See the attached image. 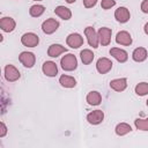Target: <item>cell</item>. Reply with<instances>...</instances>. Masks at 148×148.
<instances>
[{"label":"cell","instance_id":"14","mask_svg":"<svg viewBox=\"0 0 148 148\" xmlns=\"http://www.w3.org/2000/svg\"><path fill=\"white\" fill-rule=\"evenodd\" d=\"M15 25H16V23H15L14 18H12V17L6 16V17H2L0 20V28L5 32H12L15 29Z\"/></svg>","mask_w":148,"mask_h":148},{"label":"cell","instance_id":"19","mask_svg":"<svg viewBox=\"0 0 148 148\" xmlns=\"http://www.w3.org/2000/svg\"><path fill=\"white\" fill-rule=\"evenodd\" d=\"M54 13H56V15H58L60 18H62L65 21H67V20H69L72 17L71 9L67 8V7H65V6H58V7H56Z\"/></svg>","mask_w":148,"mask_h":148},{"label":"cell","instance_id":"32","mask_svg":"<svg viewBox=\"0 0 148 148\" xmlns=\"http://www.w3.org/2000/svg\"><path fill=\"white\" fill-rule=\"evenodd\" d=\"M75 1H76V0H66V2H67V3H74Z\"/></svg>","mask_w":148,"mask_h":148},{"label":"cell","instance_id":"27","mask_svg":"<svg viewBox=\"0 0 148 148\" xmlns=\"http://www.w3.org/2000/svg\"><path fill=\"white\" fill-rule=\"evenodd\" d=\"M116 5V0H102L101 2V7L103 9H109L111 7H113Z\"/></svg>","mask_w":148,"mask_h":148},{"label":"cell","instance_id":"25","mask_svg":"<svg viewBox=\"0 0 148 148\" xmlns=\"http://www.w3.org/2000/svg\"><path fill=\"white\" fill-rule=\"evenodd\" d=\"M135 94L139 96H145L148 94V83L147 82H140L135 86Z\"/></svg>","mask_w":148,"mask_h":148},{"label":"cell","instance_id":"31","mask_svg":"<svg viewBox=\"0 0 148 148\" xmlns=\"http://www.w3.org/2000/svg\"><path fill=\"white\" fill-rule=\"evenodd\" d=\"M143 30H145V34H146V35H148V22L145 24V28H143Z\"/></svg>","mask_w":148,"mask_h":148},{"label":"cell","instance_id":"15","mask_svg":"<svg viewBox=\"0 0 148 148\" xmlns=\"http://www.w3.org/2000/svg\"><path fill=\"white\" fill-rule=\"evenodd\" d=\"M127 87V80L126 77H120V79H114L110 81V88L113 89L114 91H123Z\"/></svg>","mask_w":148,"mask_h":148},{"label":"cell","instance_id":"17","mask_svg":"<svg viewBox=\"0 0 148 148\" xmlns=\"http://www.w3.org/2000/svg\"><path fill=\"white\" fill-rule=\"evenodd\" d=\"M116 42L120 45H131L132 44V37L127 31H119L116 36Z\"/></svg>","mask_w":148,"mask_h":148},{"label":"cell","instance_id":"13","mask_svg":"<svg viewBox=\"0 0 148 148\" xmlns=\"http://www.w3.org/2000/svg\"><path fill=\"white\" fill-rule=\"evenodd\" d=\"M110 54H111L117 61H119V62H125V61H127V59H128L127 52H126L125 50H123V49L112 47V49L110 50Z\"/></svg>","mask_w":148,"mask_h":148},{"label":"cell","instance_id":"1","mask_svg":"<svg viewBox=\"0 0 148 148\" xmlns=\"http://www.w3.org/2000/svg\"><path fill=\"white\" fill-rule=\"evenodd\" d=\"M60 65H61V68L64 71H67V72H72L74 69H76L77 67V59L74 54L72 53H68L66 56H64L60 60Z\"/></svg>","mask_w":148,"mask_h":148},{"label":"cell","instance_id":"20","mask_svg":"<svg viewBox=\"0 0 148 148\" xmlns=\"http://www.w3.org/2000/svg\"><path fill=\"white\" fill-rule=\"evenodd\" d=\"M59 83L64 87V88H74L76 86V80L73 76L69 75H61L59 77Z\"/></svg>","mask_w":148,"mask_h":148},{"label":"cell","instance_id":"10","mask_svg":"<svg viewBox=\"0 0 148 148\" xmlns=\"http://www.w3.org/2000/svg\"><path fill=\"white\" fill-rule=\"evenodd\" d=\"M104 119V112L102 110H95V111H91L90 113H88L87 116V120L89 124L91 125H98L103 121Z\"/></svg>","mask_w":148,"mask_h":148},{"label":"cell","instance_id":"7","mask_svg":"<svg viewBox=\"0 0 148 148\" xmlns=\"http://www.w3.org/2000/svg\"><path fill=\"white\" fill-rule=\"evenodd\" d=\"M59 28V22L56 18H47L42 24V30L46 35H51Z\"/></svg>","mask_w":148,"mask_h":148},{"label":"cell","instance_id":"33","mask_svg":"<svg viewBox=\"0 0 148 148\" xmlns=\"http://www.w3.org/2000/svg\"><path fill=\"white\" fill-rule=\"evenodd\" d=\"M34 1H42V0H34Z\"/></svg>","mask_w":148,"mask_h":148},{"label":"cell","instance_id":"21","mask_svg":"<svg viewBox=\"0 0 148 148\" xmlns=\"http://www.w3.org/2000/svg\"><path fill=\"white\" fill-rule=\"evenodd\" d=\"M87 102L89 105H99L102 102V96L98 91H90L87 95Z\"/></svg>","mask_w":148,"mask_h":148},{"label":"cell","instance_id":"26","mask_svg":"<svg viewBox=\"0 0 148 148\" xmlns=\"http://www.w3.org/2000/svg\"><path fill=\"white\" fill-rule=\"evenodd\" d=\"M134 125L138 130H141V131H148V118H136L134 120Z\"/></svg>","mask_w":148,"mask_h":148},{"label":"cell","instance_id":"3","mask_svg":"<svg viewBox=\"0 0 148 148\" xmlns=\"http://www.w3.org/2000/svg\"><path fill=\"white\" fill-rule=\"evenodd\" d=\"M84 35H86L87 40H88L90 46H92L94 49L98 47V43H99L98 35H97V32L95 31V29L92 27H87L84 29Z\"/></svg>","mask_w":148,"mask_h":148},{"label":"cell","instance_id":"34","mask_svg":"<svg viewBox=\"0 0 148 148\" xmlns=\"http://www.w3.org/2000/svg\"><path fill=\"white\" fill-rule=\"evenodd\" d=\"M147 106H148V99H147Z\"/></svg>","mask_w":148,"mask_h":148},{"label":"cell","instance_id":"2","mask_svg":"<svg viewBox=\"0 0 148 148\" xmlns=\"http://www.w3.org/2000/svg\"><path fill=\"white\" fill-rule=\"evenodd\" d=\"M21 74H20V71L14 66V65H7L5 67V77L8 82H15L20 79Z\"/></svg>","mask_w":148,"mask_h":148},{"label":"cell","instance_id":"18","mask_svg":"<svg viewBox=\"0 0 148 148\" xmlns=\"http://www.w3.org/2000/svg\"><path fill=\"white\" fill-rule=\"evenodd\" d=\"M147 56H148V53H147V50H146L145 47H136V49L133 51V53H132V58H133V60L136 61V62H142V61H145V60L147 59Z\"/></svg>","mask_w":148,"mask_h":148},{"label":"cell","instance_id":"16","mask_svg":"<svg viewBox=\"0 0 148 148\" xmlns=\"http://www.w3.org/2000/svg\"><path fill=\"white\" fill-rule=\"evenodd\" d=\"M66 51H67V49L65 46H62L60 44H52V45H50V47L47 50V56L51 58H57Z\"/></svg>","mask_w":148,"mask_h":148},{"label":"cell","instance_id":"8","mask_svg":"<svg viewBox=\"0 0 148 148\" xmlns=\"http://www.w3.org/2000/svg\"><path fill=\"white\" fill-rule=\"evenodd\" d=\"M112 65L113 64H112V61L110 59H108V58H99L97 60V62H96V69L101 74H106L108 72L111 71Z\"/></svg>","mask_w":148,"mask_h":148},{"label":"cell","instance_id":"4","mask_svg":"<svg viewBox=\"0 0 148 148\" xmlns=\"http://www.w3.org/2000/svg\"><path fill=\"white\" fill-rule=\"evenodd\" d=\"M21 43L28 47H35L39 43V38L34 32H27L21 37Z\"/></svg>","mask_w":148,"mask_h":148},{"label":"cell","instance_id":"5","mask_svg":"<svg viewBox=\"0 0 148 148\" xmlns=\"http://www.w3.org/2000/svg\"><path fill=\"white\" fill-rule=\"evenodd\" d=\"M66 43L72 49H79L80 46L83 45V37L80 34H76V32L69 34L66 38Z\"/></svg>","mask_w":148,"mask_h":148},{"label":"cell","instance_id":"9","mask_svg":"<svg viewBox=\"0 0 148 148\" xmlns=\"http://www.w3.org/2000/svg\"><path fill=\"white\" fill-rule=\"evenodd\" d=\"M111 29L110 28H106V27H102L99 28L97 35H98V39H99V43L103 45V46H106L110 44L111 42Z\"/></svg>","mask_w":148,"mask_h":148},{"label":"cell","instance_id":"29","mask_svg":"<svg viewBox=\"0 0 148 148\" xmlns=\"http://www.w3.org/2000/svg\"><path fill=\"white\" fill-rule=\"evenodd\" d=\"M0 138H3L5 135H6V133H7V127H6V125H5V123L3 121H1L0 123Z\"/></svg>","mask_w":148,"mask_h":148},{"label":"cell","instance_id":"12","mask_svg":"<svg viewBox=\"0 0 148 148\" xmlns=\"http://www.w3.org/2000/svg\"><path fill=\"white\" fill-rule=\"evenodd\" d=\"M42 71L46 76H56L58 74V67L53 61H45L42 66Z\"/></svg>","mask_w":148,"mask_h":148},{"label":"cell","instance_id":"30","mask_svg":"<svg viewBox=\"0 0 148 148\" xmlns=\"http://www.w3.org/2000/svg\"><path fill=\"white\" fill-rule=\"evenodd\" d=\"M141 10L143 13H148V0H143L141 3Z\"/></svg>","mask_w":148,"mask_h":148},{"label":"cell","instance_id":"6","mask_svg":"<svg viewBox=\"0 0 148 148\" xmlns=\"http://www.w3.org/2000/svg\"><path fill=\"white\" fill-rule=\"evenodd\" d=\"M18 60L21 61V64H22L24 67L31 68V67H34V65H35L36 57H35V54H34L32 52L24 51V52H21V54L18 56Z\"/></svg>","mask_w":148,"mask_h":148},{"label":"cell","instance_id":"22","mask_svg":"<svg viewBox=\"0 0 148 148\" xmlns=\"http://www.w3.org/2000/svg\"><path fill=\"white\" fill-rule=\"evenodd\" d=\"M94 56H95V54L92 53V51H90V50H88V49L82 50L81 53H80V57H81V60H82L83 65H89V64H91L92 60H94Z\"/></svg>","mask_w":148,"mask_h":148},{"label":"cell","instance_id":"28","mask_svg":"<svg viewBox=\"0 0 148 148\" xmlns=\"http://www.w3.org/2000/svg\"><path fill=\"white\" fill-rule=\"evenodd\" d=\"M97 3V0H83V6L86 8H92Z\"/></svg>","mask_w":148,"mask_h":148},{"label":"cell","instance_id":"24","mask_svg":"<svg viewBox=\"0 0 148 148\" xmlns=\"http://www.w3.org/2000/svg\"><path fill=\"white\" fill-rule=\"evenodd\" d=\"M44 12H45V7L42 5H34L29 9V14L32 17H39L40 15H43Z\"/></svg>","mask_w":148,"mask_h":148},{"label":"cell","instance_id":"23","mask_svg":"<svg viewBox=\"0 0 148 148\" xmlns=\"http://www.w3.org/2000/svg\"><path fill=\"white\" fill-rule=\"evenodd\" d=\"M131 131H132V127L128 124H126V123H120V124H118L116 126V134L120 135V136L130 133Z\"/></svg>","mask_w":148,"mask_h":148},{"label":"cell","instance_id":"11","mask_svg":"<svg viewBox=\"0 0 148 148\" xmlns=\"http://www.w3.org/2000/svg\"><path fill=\"white\" fill-rule=\"evenodd\" d=\"M114 17L118 22L120 23H126L130 17H131V14H130V10L126 8V7H119L118 9H116L114 12Z\"/></svg>","mask_w":148,"mask_h":148}]
</instances>
